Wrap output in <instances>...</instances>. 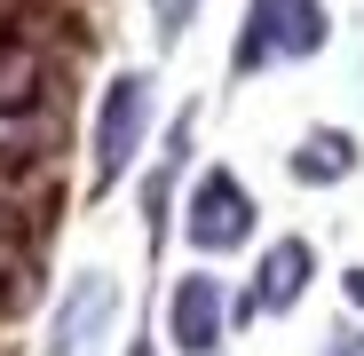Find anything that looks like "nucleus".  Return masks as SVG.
<instances>
[{
    "label": "nucleus",
    "instance_id": "nucleus-1",
    "mask_svg": "<svg viewBox=\"0 0 364 356\" xmlns=\"http://www.w3.org/2000/svg\"><path fill=\"white\" fill-rule=\"evenodd\" d=\"M151 127H159V87H151V72H111L103 95H95V119H87V174H95V198L119 190V183L143 166Z\"/></svg>",
    "mask_w": 364,
    "mask_h": 356
},
{
    "label": "nucleus",
    "instance_id": "nucleus-6",
    "mask_svg": "<svg viewBox=\"0 0 364 356\" xmlns=\"http://www.w3.org/2000/svg\"><path fill=\"white\" fill-rule=\"evenodd\" d=\"M309 285H317V246L309 237H269V254L254 261V285L237 293V317H285Z\"/></svg>",
    "mask_w": 364,
    "mask_h": 356
},
{
    "label": "nucleus",
    "instance_id": "nucleus-11",
    "mask_svg": "<svg viewBox=\"0 0 364 356\" xmlns=\"http://www.w3.org/2000/svg\"><path fill=\"white\" fill-rule=\"evenodd\" d=\"M198 9H206V0H151V24H159V40L174 48L182 32H191V16H198Z\"/></svg>",
    "mask_w": 364,
    "mask_h": 356
},
{
    "label": "nucleus",
    "instance_id": "nucleus-8",
    "mask_svg": "<svg viewBox=\"0 0 364 356\" xmlns=\"http://www.w3.org/2000/svg\"><path fill=\"white\" fill-rule=\"evenodd\" d=\"M55 151H64V111H55V103L0 111V174H9V166H48Z\"/></svg>",
    "mask_w": 364,
    "mask_h": 356
},
{
    "label": "nucleus",
    "instance_id": "nucleus-13",
    "mask_svg": "<svg viewBox=\"0 0 364 356\" xmlns=\"http://www.w3.org/2000/svg\"><path fill=\"white\" fill-rule=\"evenodd\" d=\"M317 356H364V333L356 325H341V333H325V348Z\"/></svg>",
    "mask_w": 364,
    "mask_h": 356
},
{
    "label": "nucleus",
    "instance_id": "nucleus-4",
    "mask_svg": "<svg viewBox=\"0 0 364 356\" xmlns=\"http://www.w3.org/2000/svg\"><path fill=\"white\" fill-rule=\"evenodd\" d=\"M111 325H119V277L80 269L64 285V301H55V317H48V356H103Z\"/></svg>",
    "mask_w": 364,
    "mask_h": 356
},
{
    "label": "nucleus",
    "instance_id": "nucleus-3",
    "mask_svg": "<svg viewBox=\"0 0 364 356\" xmlns=\"http://www.w3.org/2000/svg\"><path fill=\"white\" fill-rule=\"evenodd\" d=\"M182 237L214 261V254H237V246H254V230H262V206H254V190L237 183L230 166H206L191 190H182Z\"/></svg>",
    "mask_w": 364,
    "mask_h": 356
},
{
    "label": "nucleus",
    "instance_id": "nucleus-10",
    "mask_svg": "<svg viewBox=\"0 0 364 356\" xmlns=\"http://www.w3.org/2000/svg\"><path fill=\"white\" fill-rule=\"evenodd\" d=\"M40 301V237H9L0 230V317H16Z\"/></svg>",
    "mask_w": 364,
    "mask_h": 356
},
{
    "label": "nucleus",
    "instance_id": "nucleus-15",
    "mask_svg": "<svg viewBox=\"0 0 364 356\" xmlns=\"http://www.w3.org/2000/svg\"><path fill=\"white\" fill-rule=\"evenodd\" d=\"M127 356H159V348H151V340H127Z\"/></svg>",
    "mask_w": 364,
    "mask_h": 356
},
{
    "label": "nucleus",
    "instance_id": "nucleus-7",
    "mask_svg": "<svg viewBox=\"0 0 364 356\" xmlns=\"http://www.w3.org/2000/svg\"><path fill=\"white\" fill-rule=\"evenodd\" d=\"M191 135H198V111H174L166 151H159V166L143 174V246H166V222H174V206H182V174H191Z\"/></svg>",
    "mask_w": 364,
    "mask_h": 356
},
{
    "label": "nucleus",
    "instance_id": "nucleus-14",
    "mask_svg": "<svg viewBox=\"0 0 364 356\" xmlns=\"http://www.w3.org/2000/svg\"><path fill=\"white\" fill-rule=\"evenodd\" d=\"M341 293H348V309H364V269H348V277H341Z\"/></svg>",
    "mask_w": 364,
    "mask_h": 356
},
{
    "label": "nucleus",
    "instance_id": "nucleus-9",
    "mask_svg": "<svg viewBox=\"0 0 364 356\" xmlns=\"http://www.w3.org/2000/svg\"><path fill=\"white\" fill-rule=\"evenodd\" d=\"M356 158H364V151H356L348 127H309V135L285 151V174H293L301 190H333V183H348V174H356Z\"/></svg>",
    "mask_w": 364,
    "mask_h": 356
},
{
    "label": "nucleus",
    "instance_id": "nucleus-12",
    "mask_svg": "<svg viewBox=\"0 0 364 356\" xmlns=\"http://www.w3.org/2000/svg\"><path fill=\"white\" fill-rule=\"evenodd\" d=\"M0 32H16V40H40V0H0Z\"/></svg>",
    "mask_w": 364,
    "mask_h": 356
},
{
    "label": "nucleus",
    "instance_id": "nucleus-5",
    "mask_svg": "<svg viewBox=\"0 0 364 356\" xmlns=\"http://www.w3.org/2000/svg\"><path fill=\"white\" fill-rule=\"evenodd\" d=\"M237 325V301H230V285L214 269H191V277H174L166 285V340L182 356H214Z\"/></svg>",
    "mask_w": 364,
    "mask_h": 356
},
{
    "label": "nucleus",
    "instance_id": "nucleus-2",
    "mask_svg": "<svg viewBox=\"0 0 364 356\" xmlns=\"http://www.w3.org/2000/svg\"><path fill=\"white\" fill-rule=\"evenodd\" d=\"M325 40H333L325 0H246V24H237V48H230V80H254L269 64H309Z\"/></svg>",
    "mask_w": 364,
    "mask_h": 356
}]
</instances>
